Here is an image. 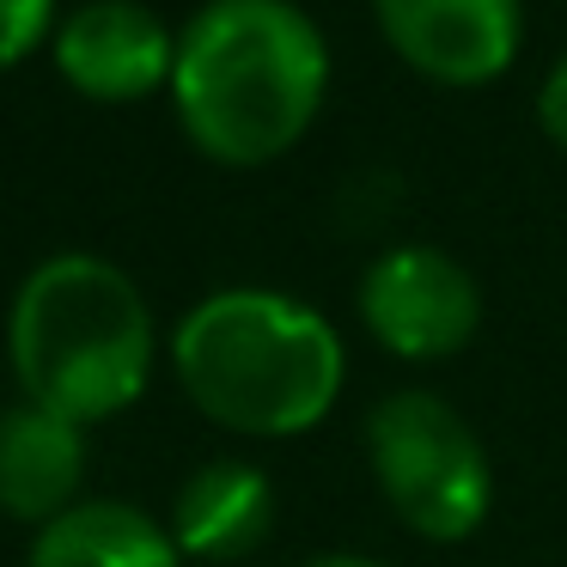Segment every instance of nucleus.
Wrapping results in <instances>:
<instances>
[{
    "label": "nucleus",
    "mask_w": 567,
    "mask_h": 567,
    "mask_svg": "<svg viewBox=\"0 0 567 567\" xmlns=\"http://www.w3.org/2000/svg\"><path fill=\"white\" fill-rule=\"evenodd\" d=\"M330 43L293 0H208L177 38L172 99L189 141L220 165H262L311 128Z\"/></svg>",
    "instance_id": "f257e3e1"
},
{
    "label": "nucleus",
    "mask_w": 567,
    "mask_h": 567,
    "mask_svg": "<svg viewBox=\"0 0 567 567\" xmlns=\"http://www.w3.org/2000/svg\"><path fill=\"white\" fill-rule=\"evenodd\" d=\"M172 367L208 421L257 440L318 427L342 396V336L318 306L275 287H220L172 336Z\"/></svg>",
    "instance_id": "f03ea898"
},
{
    "label": "nucleus",
    "mask_w": 567,
    "mask_h": 567,
    "mask_svg": "<svg viewBox=\"0 0 567 567\" xmlns=\"http://www.w3.org/2000/svg\"><path fill=\"white\" fill-rule=\"evenodd\" d=\"M7 348L25 403H43L86 427L147 391L153 311L111 257L62 250L19 281Z\"/></svg>",
    "instance_id": "7ed1b4c3"
},
{
    "label": "nucleus",
    "mask_w": 567,
    "mask_h": 567,
    "mask_svg": "<svg viewBox=\"0 0 567 567\" xmlns=\"http://www.w3.org/2000/svg\"><path fill=\"white\" fill-rule=\"evenodd\" d=\"M367 452L391 513L433 543H457L488 518L494 470L470 421L433 391H391L367 415Z\"/></svg>",
    "instance_id": "20e7f679"
},
{
    "label": "nucleus",
    "mask_w": 567,
    "mask_h": 567,
    "mask_svg": "<svg viewBox=\"0 0 567 567\" xmlns=\"http://www.w3.org/2000/svg\"><path fill=\"white\" fill-rule=\"evenodd\" d=\"M360 318L391 354L445 360L476 336L482 287L452 250L440 245H396L360 275Z\"/></svg>",
    "instance_id": "39448f33"
},
{
    "label": "nucleus",
    "mask_w": 567,
    "mask_h": 567,
    "mask_svg": "<svg viewBox=\"0 0 567 567\" xmlns=\"http://www.w3.org/2000/svg\"><path fill=\"white\" fill-rule=\"evenodd\" d=\"M391 50L440 86L506 74L525 38V0H372Z\"/></svg>",
    "instance_id": "423d86ee"
},
{
    "label": "nucleus",
    "mask_w": 567,
    "mask_h": 567,
    "mask_svg": "<svg viewBox=\"0 0 567 567\" xmlns=\"http://www.w3.org/2000/svg\"><path fill=\"white\" fill-rule=\"evenodd\" d=\"M55 68L86 99H141L153 86H172L177 38L141 0H86L55 31Z\"/></svg>",
    "instance_id": "0eeeda50"
},
{
    "label": "nucleus",
    "mask_w": 567,
    "mask_h": 567,
    "mask_svg": "<svg viewBox=\"0 0 567 567\" xmlns=\"http://www.w3.org/2000/svg\"><path fill=\"white\" fill-rule=\"evenodd\" d=\"M86 476V433L80 421L55 415L43 403L0 409V513L50 525L74 506Z\"/></svg>",
    "instance_id": "6e6552de"
},
{
    "label": "nucleus",
    "mask_w": 567,
    "mask_h": 567,
    "mask_svg": "<svg viewBox=\"0 0 567 567\" xmlns=\"http://www.w3.org/2000/svg\"><path fill=\"white\" fill-rule=\"evenodd\" d=\"M275 525V488L257 464L214 457L189 470L172 501V543L202 561H238L250 555Z\"/></svg>",
    "instance_id": "1a4fd4ad"
},
{
    "label": "nucleus",
    "mask_w": 567,
    "mask_h": 567,
    "mask_svg": "<svg viewBox=\"0 0 567 567\" xmlns=\"http://www.w3.org/2000/svg\"><path fill=\"white\" fill-rule=\"evenodd\" d=\"M31 567H184V549L128 501H74L38 530Z\"/></svg>",
    "instance_id": "9d476101"
},
{
    "label": "nucleus",
    "mask_w": 567,
    "mask_h": 567,
    "mask_svg": "<svg viewBox=\"0 0 567 567\" xmlns=\"http://www.w3.org/2000/svg\"><path fill=\"white\" fill-rule=\"evenodd\" d=\"M55 19V0H0V68L25 62Z\"/></svg>",
    "instance_id": "9b49d317"
},
{
    "label": "nucleus",
    "mask_w": 567,
    "mask_h": 567,
    "mask_svg": "<svg viewBox=\"0 0 567 567\" xmlns=\"http://www.w3.org/2000/svg\"><path fill=\"white\" fill-rule=\"evenodd\" d=\"M537 123H543V135L567 153V55L549 68V80H543V92H537Z\"/></svg>",
    "instance_id": "f8f14e48"
},
{
    "label": "nucleus",
    "mask_w": 567,
    "mask_h": 567,
    "mask_svg": "<svg viewBox=\"0 0 567 567\" xmlns=\"http://www.w3.org/2000/svg\"><path fill=\"white\" fill-rule=\"evenodd\" d=\"M306 567H384V561H372V555H318Z\"/></svg>",
    "instance_id": "ddd939ff"
}]
</instances>
